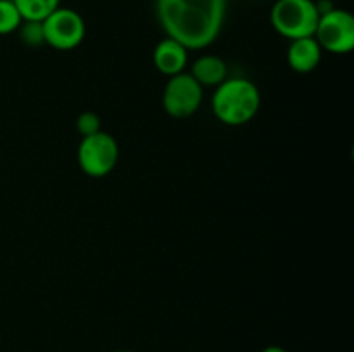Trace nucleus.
<instances>
[{"mask_svg": "<svg viewBox=\"0 0 354 352\" xmlns=\"http://www.w3.org/2000/svg\"><path fill=\"white\" fill-rule=\"evenodd\" d=\"M227 0H156V16L168 35L187 50L209 47L220 35Z\"/></svg>", "mask_w": 354, "mask_h": 352, "instance_id": "nucleus-1", "label": "nucleus"}, {"mask_svg": "<svg viewBox=\"0 0 354 352\" xmlns=\"http://www.w3.org/2000/svg\"><path fill=\"white\" fill-rule=\"evenodd\" d=\"M261 93L245 78H230L220 83L213 95V113L228 126H242L258 114Z\"/></svg>", "mask_w": 354, "mask_h": 352, "instance_id": "nucleus-2", "label": "nucleus"}, {"mask_svg": "<svg viewBox=\"0 0 354 352\" xmlns=\"http://www.w3.org/2000/svg\"><path fill=\"white\" fill-rule=\"evenodd\" d=\"M270 17L277 33L292 41L315 37L320 12L313 0H277Z\"/></svg>", "mask_w": 354, "mask_h": 352, "instance_id": "nucleus-3", "label": "nucleus"}, {"mask_svg": "<svg viewBox=\"0 0 354 352\" xmlns=\"http://www.w3.org/2000/svg\"><path fill=\"white\" fill-rule=\"evenodd\" d=\"M120 159L118 141L106 131L83 137L78 147V164L92 178L107 176Z\"/></svg>", "mask_w": 354, "mask_h": 352, "instance_id": "nucleus-4", "label": "nucleus"}, {"mask_svg": "<svg viewBox=\"0 0 354 352\" xmlns=\"http://www.w3.org/2000/svg\"><path fill=\"white\" fill-rule=\"evenodd\" d=\"M315 40L332 54H349L354 47V17L342 9H332L318 19Z\"/></svg>", "mask_w": 354, "mask_h": 352, "instance_id": "nucleus-5", "label": "nucleus"}, {"mask_svg": "<svg viewBox=\"0 0 354 352\" xmlns=\"http://www.w3.org/2000/svg\"><path fill=\"white\" fill-rule=\"evenodd\" d=\"M203 86L192 75L180 72L169 78L162 92V107L176 119H183L196 113L203 104Z\"/></svg>", "mask_w": 354, "mask_h": 352, "instance_id": "nucleus-6", "label": "nucleus"}, {"mask_svg": "<svg viewBox=\"0 0 354 352\" xmlns=\"http://www.w3.org/2000/svg\"><path fill=\"white\" fill-rule=\"evenodd\" d=\"M44 24L45 43L57 50H71L78 47L85 38V21L76 10L57 7Z\"/></svg>", "mask_w": 354, "mask_h": 352, "instance_id": "nucleus-7", "label": "nucleus"}, {"mask_svg": "<svg viewBox=\"0 0 354 352\" xmlns=\"http://www.w3.org/2000/svg\"><path fill=\"white\" fill-rule=\"evenodd\" d=\"M187 48L173 38H165L154 48V66L166 76H175L183 72L187 66Z\"/></svg>", "mask_w": 354, "mask_h": 352, "instance_id": "nucleus-8", "label": "nucleus"}, {"mask_svg": "<svg viewBox=\"0 0 354 352\" xmlns=\"http://www.w3.org/2000/svg\"><path fill=\"white\" fill-rule=\"evenodd\" d=\"M322 59V47L315 37L310 38H297L290 43L289 52H287V61L289 66L296 72H311L317 69Z\"/></svg>", "mask_w": 354, "mask_h": 352, "instance_id": "nucleus-9", "label": "nucleus"}, {"mask_svg": "<svg viewBox=\"0 0 354 352\" xmlns=\"http://www.w3.org/2000/svg\"><path fill=\"white\" fill-rule=\"evenodd\" d=\"M190 75L197 79L201 86H218L227 79V62L216 55H203L194 62Z\"/></svg>", "mask_w": 354, "mask_h": 352, "instance_id": "nucleus-10", "label": "nucleus"}, {"mask_svg": "<svg viewBox=\"0 0 354 352\" xmlns=\"http://www.w3.org/2000/svg\"><path fill=\"white\" fill-rule=\"evenodd\" d=\"M23 21H44L59 7V0H12Z\"/></svg>", "mask_w": 354, "mask_h": 352, "instance_id": "nucleus-11", "label": "nucleus"}, {"mask_svg": "<svg viewBox=\"0 0 354 352\" xmlns=\"http://www.w3.org/2000/svg\"><path fill=\"white\" fill-rule=\"evenodd\" d=\"M23 23L19 10L12 0H0V35H9L16 31Z\"/></svg>", "mask_w": 354, "mask_h": 352, "instance_id": "nucleus-12", "label": "nucleus"}, {"mask_svg": "<svg viewBox=\"0 0 354 352\" xmlns=\"http://www.w3.org/2000/svg\"><path fill=\"white\" fill-rule=\"evenodd\" d=\"M19 30V38L28 47H40L45 43L44 24L40 21H23Z\"/></svg>", "mask_w": 354, "mask_h": 352, "instance_id": "nucleus-13", "label": "nucleus"}, {"mask_svg": "<svg viewBox=\"0 0 354 352\" xmlns=\"http://www.w3.org/2000/svg\"><path fill=\"white\" fill-rule=\"evenodd\" d=\"M76 130L80 131L82 137H88V135H95L100 131V117L92 110L82 113L76 119Z\"/></svg>", "mask_w": 354, "mask_h": 352, "instance_id": "nucleus-14", "label": "nucleus"}, {"mask_svg": "<svg viewBox=\"0 0 354 352\" xmlns=\"http://www.w3.org/2000/svg\"><path fill=\"white\" fill-rule=\"evenodd\" d=\"M261 352H287V351L283 347H280V345H268V347L263 349Z\"/></svg>", "mask_w": 354, "mask_h": 352, "instance_id": "nucleus-15", "label": "nucleus"}, {"mask_svg": "<svg viewBox=\"0 0 354 352\" xmlns=\"http://www.w3.org/2000/svg\"><path fill=\"white\" fill-rule=\"evenodd\" d=\"M116 352H133V351H116Z\"/></svg>", "mask_w": 354, "mask_h": 352, "instance_id": "nucleus-16", "label": "nucleus"}]
</instances>
